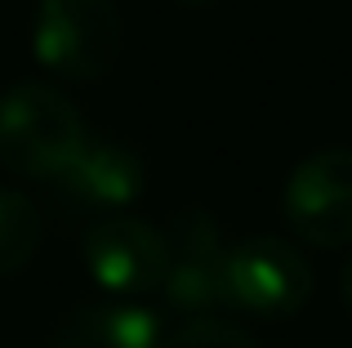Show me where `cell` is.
<instances>
[{
	"mask_svg": "<svg viewBox=\"0 0 352 348\" xmlns=\"http://www.w3.org/2000/svg\"><path fill=\"white\" fill-rule=\"evenodd\" d=\"M339 299H344V308L352 313V254H348L344 272H339Z\"/></svg>",
	"mask_w": 352,
	"mask_h": 348,
	"instance_id": "cell-11",
	"label": "cell"
},
{
	"mask_svg": "<svg viewBox=\"0 0 352 348\" xmlns=\"http://www.w3.org/2000/svg\"><path fill=\"white\" fill-rule=\"evenodd\" d=\"M54 188L72 210H85L94 219L125 215L129 206H138V197L147 188V166L129 143L89 134L80 143V152L67 161V170L54 179Z\"/></svg>",
	"mask_w": 352,
	"mask_h": 348,
	"instance_id": "cell-7",
	"label": "cell"
},
{
	"mask_svg": "<svg viewBox=\"0 0 352 348\" xmlns=\"http://www.w3.org/2000/svg\"><path fill=\"white\" fill-rule=\"evenodd\" d=\"M165 241H170V268H165V281H161L165 304L183 317H214L219 308H228L223 228L201 206H192L165 228Z\"/></svg>",
	"mask_w": 352,
	"mask_h": 348,
	"instance_id": "cell-6",
	"label": "cell"
},
{
	"mask_svg": "<svg viewBox=\"0 0 352 348\" xmlns=\"http://www.w3.org/2000/svg\"><path fill=\"white\" fill-rule=\"evenodd\" d=\"M179 5H214V0H179Z\"/></svg>",
	"mask_w": 352,
	"mask_h": 348,
	"instance_id": "cell-12",
	"label": "cell"
},
{
	"mask_svg": "<svg viewBox=\"0 0 352 348\" xmlns=\"http://www.w3.org/2000/svg\"><path fill=\"white\" fill-rule=\"evenodd\" d=\"M41 246V210L27 192L0 188V277H14L32 263Z\"/></svg>",
	"mask_w": 352,
	"mask_h": 348,
	"instance_id": "cell-9",
	"label": "cell"
},
{
	"mask_svg": "<svg viewBox=\"0 0 352 348\" xmlns=\"http://www.w3.org/2000/svg\"><path fill=\"white\" fill-rule=\"evenodd\" d=\"M85 139V121L63 89L18 80L0 94V161L18 179L54 183Z\"/></svg>",
	"mask_w": 352,
	"mask_h": 348,
	"instance_id": "cell-1",
	"label": "cell"
},
{
	"mask_svg": "<svg viewBox=\"0 0 352 348\" xmlns=\"http://www.w3.org/2000/svg\"><path fill=\"white\" fill-rule=\"evenodd\" d=\"M281 215L308 246H352V148H321L303 157L281 188Z\"/></svg>",
	"mask_w": 352,
	"mask_h": 348,
	"instance_id": "cell-5",
	"label": "cell"
},
{
	"mask_svg": "<svg viewBox=\"0 0 352 348\" xmlns=\"http://www.w3.org/2000/svg\"><path fill=\"white\" fill-rule=\"evenodd\" d=\"M80 259L85 272L120 299H143L161 290L170 268V241L165 228L147 224L138 215H98L80 237Z\"/></svg>",
	"mask_w": 352,
	"mask_h": 348,
	"instance_id": "cell-4",
	"label": "cell"
},
{
	"mask_svg": "<svg viewBox=\"0 0 352 348\" xmlns=\"http://www.w3.org/2000/svg\"><path fill=\"white\" fill-rule=\"evenodd\" d=\"M228 308L258 322H285L312 299V263L285 237H245L223 259Z\"/></svg>",
	"mask_w": 352,
	"mask_h": 348,
	"instance_id": "cell-3",
	"label": "cell"
},
{
	"mask_svg": "<svg viewBox=\"0 0 352 348\" xmlns=\"http://www.w3.org/2000/svg\"><path fill=\"white\" fill-rule=\"evenodd\" d=\"M54 348H161V317L143 304H89L54 331Z\"/></svg>",
	"mask_w": 352,
	"mask_h": 348,
	"instance_id": "cell-8",
	"label": "cell"
},
{
	"mask_svg": "<svg viewBox=\"0 0 352 348\" xmlns=\"http://www.w3.org/2000/svg\"><path fill=\"white\" fill-rule=\"evenodd\" d=\"M161 348H258V344L223 317H192L170 340H161Z\"/></svg>",
	"mask_w": 352,
	"mask_h": 348,
	"instance_id": "cell-10",
	"label": "cell"
},
{
	"mask_svg": "<svg viewBox=\"0 0 352 348\" xmlns=\"http://www.w3.org/2000/svg\"><path fill=\"white\" fill-rule=\"evenodd\" d=\"M32 54L63 80H98L120 58V9L112 0H41Z\"/></svg>",
	"mask_w": 352,
	"mask_h": 348,
	"instance_id": "cell-2",
	"label": "cell"
}]
</instances>
